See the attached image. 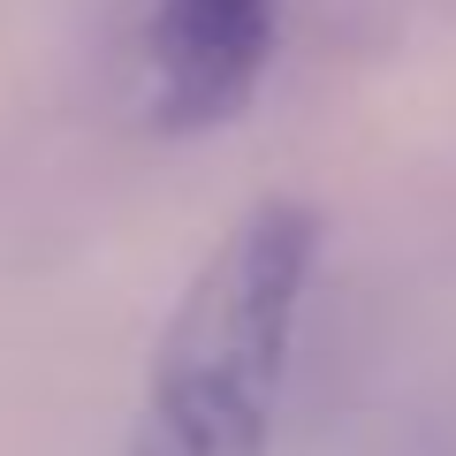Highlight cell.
I'll list each match as a JSON object with an SVG mask.
<instances>
[{"label": "cell", "mask_w": 456, "mask_h": 456, "mask_svg": "<svg viewBox=\"0 0 456 456\" xmlns=\"http://www.w3.org/2000/svg\"><path fill=\"white\" fill-rule=\"evenodd\" d=\"M312 274H320V213L289 191L259 198L167 312L130 456H274Z\"/></svg>", "instance_id": "6da1fadb"}, {"label": "cell", "mask_w": 456, "mask_h": 456, "mask_svg": "<svg viewBox=\"0 0 456 456\" xmlns=\"http://www.w3.org/2000/svg\"><path fill=\"white\" fill-rule=\"evenodd\" d=\"M281 0H145V107L160 130H221L266 84Z\"/></svg>", "instance_id": "7a4b0ae2"}]
</instances>
